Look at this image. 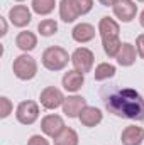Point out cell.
Masks as SVG:
<instances>
[{
	"mask_svg": "<svg viewBox=\"0 0 144 145\" xmlns=\"http://www.w3.org/2000/svg\"><path fill=\"white\" fill-rule=\"evenodd\" d=\"M136 49H137V54L144 59V34L137 36V39H136Z\"/></svg>",
	"mask_w": 144,
	"mask_h": 145,
	"instance_id": "obj_26",
	"label": "cell"
},
{
	"mask_svg": "<svg viewBox=\"0 0 144 145\" xmlns=\"http://www.w3.org/2000/svg\"><path fill=\"white\" fill-rule=\"evenodd\" d=\"M54 145H78V133L70 127H65V130L54 138Z\"/></svg>",
	"mask_w": 144,
	"mask_h": 145,
	"instance_id": "obj_19",
	"label": "cell"
},
{
	"mask_svg": "<svg viewBox=\"0 0 144 145\" xmlns=\"http://www.w3.org/2000/svg\"><path fill=\"white\" fill-rule=\"evenodd\" d=\"M12 71H14V74H15L20 81H29V79L36 78L37 63L32 56H29V54H20V56H17V57L14 59Z\"/></svg>",
	"mask_w": 144,
	"mask_h": 145,
	"instance_id": "obj_4",
	"label": "cell"
},
{
	"mask_svg": "<svg viewBox=\"0 0 144 145\" xmlns=\"http://www.w3.org/2000/svg\"><path fill=\"white\" fill-rule=\"evenodd\" d=\"M61 83H63V88H65L66 91L76 93V91H80V88H81L83 83H85V74H83V72H78L76 69L68 71V72H65Z\"/></svg>",
	"mask_w": 144,
	"mask_h": 145,
	"instance_id": "obj_14",
	"label": "cell"
},
{
	"mask_svg": "<svg viewBox=\"0 0 144 145\" xmlns=\"http://www.w3.org/2000/svg\"><path fill=\"white\" fill-rule=\"evenodd\" d=\"M80 121H81V125L83 127H88V128H93V127H97L100 121H102V118H104V113L100 111L98 108H95V106H85V108L81 110V113H80Z\"/></svg>",
	"mask_w": 144,
	"mask_h": 145,
	"instance_id": "obj_13",
	"label": "cell"
},
{
	"mask_svg": "<svg viewBox=\"0 0 144 145\" xmlns=\"http://www.w3.org/2000/svg\"><path fill=\"white\" fill-rule=\"evenodd\" d=\"M15 118L22 125H32L39 118V105L32 100L20 101L17 110H15Z\"/></svg>",
	"mask_w": 144,
	"mask_h": 145,
	"instance_id": "obj_5",
	"label": "cell"
},
{
	"mask_svg": "<svg viewBox=\"0 0 144 145\" xmlns=\"http://www.w3.org/2000/svg\"><path fill=\"white\" fill-rule=\"evenodd\" d=\"M98 32L102 37L104 52L108 57H117V54L122 47V42L119 40V32H120L119 24L110 17H102L98 22Z\"/></svg>",
	"mask_w": 144,
	"mask_h": 145,
	"instance_id": "obj_2",
	"label": "cell"
},
{
	"mask_svg": "<svg viewBox=\"0 0 144 145\" xmlns=\"http://www.w3.org/2000/svg\"><path fill=\"white\" fill-rule=\"evenodd\" d=\"M37 32L44 37H51L58 32V22L53 19H44L37 24Z\"/></svg>",
	"mask_w": 144,
	"mask_h": 145,
	"instance_id": "obj_21",
	"label": "cell"
},
{
	"mask_svg": "<svg viewBox=\"0 0 144 145\" xmlns=\"http://www.w3.org/2000/svg\"><path fill=\"white\" fill-rule=\"evenodd\" d=\"M17 2H24V0H17Z\"/></svg>",
	"mask_w": 144,
	"mask_h": 145,
	"instance_id": "obj_30",
	"label": "cell"
},
{
	"mask_svg": "<svg viewBox=\"0 0 144 145\" xmlns=\"http://www.w3.org/2000/svg\"><path fill=\"white\" fill-rule=\"evenodd\" d=\"M27 145H49V142H48L42 135H32V137L27 140Z\"/></svg>",
	"mask_w": 144,
	"mask_h": 145,
	"instance_id": "obj_25",
	"label": "cell"
},
{
	"mask_svg": "<svg viewBox=\"0 0 144 145\" xmlns=\"http://www.w3.org/2000/svg\"><path fill=\"white\" fill-rule=\"evenodd\" d=\"M102 100L112 115L144 121V98L139 91L132 88H117V84H114L112 88L102 89Z\"/></svg>",
	"mask_w": 144,
	"mask_h": 145,
	"instance_id": "obj_1",
	"label": "cell"
},
{
	"mask_svg": "<svg viewBox=\"0 0 144 145\" xmlns=\"http://www.w3.org/2000/svg\"><path fill=\"white\" fill-rule=\"evenodd\" d=\"M73 3L80 15H85L93 8V0H73Z\"/></svg>",
	"mask_w": 144,
	"mask_h": 145,
	"instance_id": "obj_23",
	"label": "cell"
},
{
	"mask_svg": "<svg viewBox=\"0 0 144 145\" xmlns=\"http://www.w3.org/2000/svg\"><path fill=\"white\" fill-rule=\"evenodd\" d=\"M87 106V100L83 96H68L65 98V103H63V113L68 116V118H78L81 110Z\"/></svg>",
	"mask_w": 144,
	"mask_h": 145,
	"instance_id": "obj_11",
	"label": "cell"
},
{
	"mask_svg": "<svg viewBox=\"0 0 144 145\" xmlns=\"http://www.w3.org/2000/svg\"><path fill=\"white\" fill-rule=\"evenodd\" d=\"M0 105H2V110H0V118H7V116L12 113V110H14L12 101H10L7 96H2V98H0Z\"/></svg>",
	"mask_w": 144,
	"mask_h": 145,
	"instance_id": "obj_24",
	"label": "cell"
},
{
	"mask_svg": "<svg viewBox=\"0 0 144 145\" xmlns=\"http://www.w3.org/2000/svg\"><path fill=\"white\" fill-rule=\"evenodd\" d=\"M78 15L80 14H78L76 7L73 3V0H61L59 2V17H61L63 22L71 24V22H75L78 19Z\"/></svg>",
	"mask_w": 144,
	"mask_h": 145,
	"instance_id": "obj_18",
	"label": "cell"
},
{
	"mask_svg": "<svg viewBox=\"0 0 144 145\" xmlns=\"http://www.w3.org/2000/svg\"><path fill=\"white\" fill-rule=\"evenodd\" d=\"M68 61H71V56L59 47V46H51L42 52V66L49 71H61L68 66Z\"/></svg>",
	"mask_w": 144,
	"mask_h": 145,
	"instance_id": "obj_3",
	"label": "cell"
},
{
	"mask_svg": "<svg viewBox=\"0 0 144 145\" xmlns=\"http://www.w3.org/2000/svg\"><path fill=\"white\" fill-rule=\"evenodd\" d=\"M114 8V15L120 20V22H131L134 20L136 14H137V5L134 0H117Z\"/></svg>",
	"mask_w": 144,
	"mask_h": 145,
	"instance_id": "obj_8",
	"label": "cell"
},
{
	"mask_svg": "<svg viewBox=\"0 0 144 145\" xmlns=\"http://www.w3.org/2000/svg\"><path fill=\"white\" fill-rule=\"evenodd\" d=\"M144 140V128L131 125L126 127L120 133V142L122 145H141Z\"/></svg>",
	"mask_w": 144,
	"mask_h": 145,
	"instance_id": "obj_12",
	"label": "cell"
},
{
	"mask_svg": "<svg viewBox=\"0 0 144 145\" xmlns=\"http://www.w3.org/2000/svg\"><path fill=\"white\" fill-rule=\"evenodd\" d=\"M136 57H137V49L131 42H122V47L117 54V63L124 68H129L136 63Z\"/></svg>",
	"mask_w": 144,
	"mask_h": 145,
	"instance_id": "obj_15",
	"label": "cell"
},
{
	"mask_svg": "<svg viewBox=\"0 0 144 145\" xmlns=\"http://www.w3.org/2000/svg\"><path fill=\"white\" fill-rule=\"evenodd\" d=\"M98 2H100V3H102L104 7H114L117 0H98Z\"/></svg>",
	"mask_w": 144,
	"mask_h": 145,
	"instance_id": "obj_28",
	"label": "cell"
},
{
	"mask_svg": "<svg viewBox=\"0 0 144 145\" xmlns=\"http://www.w3.org/2000/svg\"><path fill=\"white\" fill-rule=\"evenodd\" d=\"M39 100H41V105L46 110H56V108H59V106H63V103H65V96H63L61 89H58L54 86L44 88L41 91Z\"/></svg>",
	"mask_w": 144,
	"mask_h": 145,
	"instance_id": "obj_7",
	"label": "cell"
},
{
	"mask_svg": "<svg viewBox=\"0 0 144 145\" xmlns=\"http://www.w3.org/2000/svg\"><path fill=\"white\" fill-rule=\"evenodd\" d=\"M9 19L12 22V25L15 27H26L31 24L32 20V15H31V10L26 7V5H15L9 10Z\"/></svg>",
	"mask_w": 144,
	"mask_h": 145,
	"instance_id": "obj_10",
	"label": "cell"
},
{
	"mask_svg": "<svg viewBox=\"0 0 144 145\" xmlns=\"http://www.w3.org/2000/svg\"><path fill=\"white\" fill-rule=\"evenodd\" d=\"M139 22H141V25L144 27V10L141 12V17H139Z\"/></svg>",
	"mask_w": 144,
	"mask_h": 145,
	"instance_id": "obj_29",
	"label": "cell"
},
{
	"mask_svg": "<svg viewBox=\"0 0 144 145\" xmlns=\"http://www.w3.org/2000/svg\"><path fill=\"white\" fill-rule=\"evenodd\" d=\"M93 61H95V56L90 49L87 47H78L75 49L71 54V63L73 68L78 72H90L92 71V66H93Z\"/></svg>",
	"mask_w": 144,
	"mask_h": 145,
	"instance_id": "obj_6",
	"label": "cell"
},
{
	"mask_svg": "<svg viewBox=\"0 0 144 145\" xmlns=\"http://www.w3.org/2000/svg\"><path fill=\"white\" fill-rule=\"evenodd\" d=\"M71 37L80 42V44H85V42H90L93 37H95V27L92 24H87V22H81L78 25H75L71 31Z\"/></svg>",
	"mask_w": 144,
	"mask_h": 145,
	"instance_id": "obj_16",
	"label": "cell"
},
{
	"mask_svg": "<svg viewBox=\"0 0 144 145\" xmlns=\"http://www.w3.org/2000/svg\"><path fill=\"white\" fill-rule=\"evenodd\" d=\"M0 22H2V32H0V36L3 37L5 34H7V22H5L3 17H0Z\"/></svg>",
	"mask_w": 144,
	"mask_h": 145,
	"instance_id": "obj_27",
	"label": "cell"
},
{
	"mask_svg": "<svg viewBox=\"0 0 144 145\" xmlns=\"http://www.w3.org/2000/svg\"><path fill=\"white\" fill-rule=\"evenodd\" d=\"M41 130L44 135L56 138L63 130H65V121L59 115H46L41 120Z\"/></svg>",
	"mask_w": 144,
	"mask_h": 145,
	"instance_id": "obj_9",
	"label": "cell"
},
{
	"mask_svg": "<svg viewBox=\"0 0 144 145\" xmlns=\"http://www.w3.org/2000/svg\"><path fill=\"white\" fill-rule=\"evenodd\" d=\"M54 0H32V10L37 15H48L54 10Z\"/></svg>",
	"mask_w": 144,
	"mask_h": 145,
	"instance_id": "obj_22",
	"label": "cell"
},
{
	"mask_svg": "<svg viewBox=\"0 0 144 145\" xmlns=\"http://www.w3.org/2000/svg\"><path fill=\"white\" fill-rule=\"evenodd\" d=\"M137 2H144V0H137Z\"/></svg>",
	"mask_w": 144,
	"mask_h": 145,
	"instance_id": "obj_31",
	"label": "cell"
},
{
	"mask_svg": "<svg viewBox=\"0 0 144 145\" xmlns=\"http://www.w3.org/2000/svg\"><path fill=\"white\" fill-rule=\"evenodd\" d=\"M15 46H17L20 51H24V52H29V51L36 49V46H37L36 34H34V32H29V31L19 32L17 37H15Z\"/></svg>",
	"mask_w": 144,
	"mask_h": 145,
	"instance_id": "obj_17",
	"label": "cell"
},
{
	"mask_svg": "<svg viewBox=\"0 0 144 145\" xmlns=\"http://www.w3.org/2000/svg\"><path fill=\"white\" fill-rule=\"evenodd\" d=\"M115 74V66L110 64V63H100L97 68H95V81H104V79H108Z\"/></svg>",
	"mask_w": 144,
	"mask_h": 145,
	"instance_id": "obj_20",
	"label": "cell"
}]
</instances>
